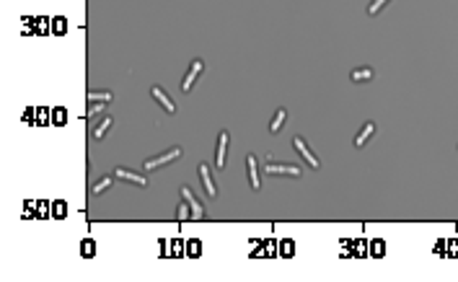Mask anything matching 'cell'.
<instances>
[{
	"instance_id": "3",
	"label": "cell",
	"mask_w": 458,
	"mask_h": 282,
	"mask_svg": "<svg viewBox=\"0 0 458 282\" xmlns=\"http://www.w3.org/2000/svg\"><path fill=\"white\" fill-rule=\"evenodd\" d=\"M202 70H205V62H202V60H199V57L192 60L187 75H184V80H181V91H184V94H189V91H192V86L197 83V78L202 75Z\"/></svg>"
},
{
	"instance_id": "1",
	"label": "cell",
	"mask_w": 458,
	"mask_h": 282,
	"mask_svg": "<svg viewBox=\"0 0 458 282\" xmlns=\"http://www.w3.org/2000/svg\"><path fill=\"white\" fill-rule=\"evenodd\" d=\"M181 158V148H169V150H163V153H158V156H153V158H148L143 163V171H155V168H163V166H169V163H173V161H179Z\"/></svg>"
},
{
	"instance_id": "22",
	"label": "cell",
	"mask_w": 458,
	"mask_h": 282,
	"mask_svg": "<svg viewBox=\"0 0 458 282\" xmlns=\"http://www.w3.org/2000/svg\"><path fill=\"white\" fill-rule=\"evenodd\" d=\"M98 112H104V104H91V109H88V114H86V117L91 119V117H96Z\"/></svg>"
},
{
	"instance_id": "15",
	"label": "cell",
	"mask_w": 458,
	"mask_h": 282,
	"mask_svg": "<svg viewBox=\"0 0 458 282\" xmlns=\"http://www.w3.org/2000/svg\"><path fill=\"white\" fill-rule=\"evenodd\" d=\"M112 124H114V119H112V117H104V122L98 124V127H96L94 132H91V135H94V140H101L104 135H106L109 130H112Z\"/></svg>"
},
{
	"instance_id": "8",
	"label": "cell",
	"mask_w": 458,
	"mask_h": 282,
	"mask_svg": "<svg viewBox=\"0 0 458 282\" xmlns=\"http://www.w3.org/2000/svg\"><path fill=\"white\" fill-rule=\"evenodd\" d=\"M246 168H249V187L254 189V192H259L262 189V179H259V163H256V158L251 156H246Z\"/></svg>"
},
{
	"instance_id": "23",
	"label": "cell",
	"mask_w": 458,
	"mask_h": 282,
	"mask_svg": "<svg viewBox=\"0 0 458 282\" xmlns=\"http://www.w3.org/2000/svg\"><path fill=\"white\" fill-rule=\"evenodd\" d=\"M62 207H65L62 202H54V217H62V215H65V212H62Z\"/></svg>"
},
{
	"instance_id": "19",
	"label": "cell",
	"mask_w": 458,
	"mask_h": 282,
	"mask_svg": "<svg viewBox=\"0 0 458 282\" xmlns=\"http://www.w3.org/2000/svg\"><path fill=\"white\" fill-rule=\"evenodd\" d=\"M391 3V0H373V3L368 5V16H378L381 11H383V8H386Z\"/></svg>"
},
{
	"instance_id": "12",
	"label": "cell",
	"mask_w": 458,
	"mask_h": 282,
	"mask_svg": "<svg viewBox=\"0 0 458 282\" xmlns=\"http://www.w3.org/2000/svg\"><path fill=\"white\" fill-rule=\"evenodd\" d=\"M350 78L355 80V83H368V80L375 78V70L373 68H357V70L350 72Z\"/></svg>"
},
{
	"instance_id": "6",
	"label": "cell",
	"mask_w": 458,
	"mask_h": 282,
	"mask_svg": "<svg viewBox=\"0 0 458 282\" xmlns=\"http://www.w3.org/2000/svg\"><path fill=\"white\" fill-rule=\"evenodd\" d=\"M228 142H231V135L225 130L217 135V148H215V168H225V158H228Z\"/></svg>"
},
{
	"instance_id": "18",
	"label": "cell",
	"mask_w": 458,
	"mask_h": 282,
	"mask_svg": "<svg viewBox=\"0 0 458 282\" xmlns=\"http://www.w3.org/2000/svg\"><path fill=\"white\" fill-rule=\"evenodd\" d=\"M199 254H202V243H199L197 238H194V241H189V243H187V257H192V259H197Z\"/></svg>"
},
{
	"instance_id": "21",
	"label": "cell",
	"mask_w": 458,
	"mask_h": 282,
	"mask_svg": "<svg viewBox=\"0 0 458 282\" xmlns=\"http://www.w3.org/2000/svg\"><path fill=\"white\" fill-rule=\"evenodd\" d=\"M280 254H282V257H292V241L290 238H285V241H280Z\"/></svg>"
},
{
	"instance_id": "4",
	"label": "cell",
	"mask_w": 458,
	"mask_h": 282,
	"mask_svg": "<svg viewBox=\"0 0 458 282\" xmlns=\"http://www.w3.org/2000/svg\"><path fill=\"white\" fill-rule=\"evenodd\" d=\"M292 148H295V150L300 153V156H303V161H306V163H308V166L313 168V171H318V168H321V161H318V158L313 156V153H311V148L306 145V140H303V138H298V135H295V138H292Z\"/></svg>"
},
{
	"instance_id": "16",
	"label": "cell",
	"mask_w": 458,
	"mask_h": 282,
	"mask_svg": "<svg viewBox=\"0 0 458 282\" xmlns=\"http://www.w3.org/2000/svg\"><path fill=\"white\" fill-rule=\"evenodd\" d=\"M80 257H86V259L96 257V241L94 238H83V241H80Z\"/></svg>"
},
{
	"instance_id": "13",
	"label": "cell",
	"mask_w": 458,
	"mask_h": 282,
	"mask_svg": "<svg viewBox=\"0 0 458 282\" xmlns=\"http://www.w3.org/2000/svg\"><path fill=\"white\" fill-rule=\"evenodd\" d=\"M285 119H288V112H285V109H277V112H274V117H272V122H269V132L277 135L282 127H285Z\"/></svg>"
},
{
	"instance_id": "10",
	"label": "cell",
	"mask_w": 458,
	"mask_h": 282,
	"mask_svg": "<svg viewBox=\"0 0 458 282\" xmlns=\"http://www.w3.org/2000/svg\"><path fill=\"white\" fill-rule=\"evenodd\" d=\"M114 176L127 181V184H135V187H145V184H148V179H145L143 174H135V171H127V168H114Z\"/></svg>"
},
{
	"instance_id": "17",
	"label": "cell",
	"mask_w": 458,
	"mask_h": 282,
	"mask_svg": "<svg viewBox=\"0 0 458 282\" xmlns=\"http://www.w3.org/2000/svg\"><path fill=\"white\" fill-rule=\"evenodd\" d=\"M109 187H112V176H104V179H98L96 184L91 187V194H96V197H98V194H104Z\"/></svg>"
},
{
	"instance_id": "7",
	"label": "cell",
	"mask_w": 458,
	"mask_h": 282,
	"mask_svg": "<svg viewBox=\"0 0 458 282\" xmlns=\"http://www.w3.org/2000/svg\"><path fill=\"white\" fill-rule=\"evenodd\" d=\"M150 96L163 106V112H169V114H176V104H173V98L163 91L161 86H150Z\"/></svg>"
},
{
	"instance_id": "9",
	"label": "cell",
	"mask_w": 458,
	"mask_h": 282,
	"mask_svg": "<svg viewBox=\"0 0 458 282\" xmlns=\"http://www.w3.org/2000/svg\"><path fill=\"white\" fill-rule=\"evenodd\" d=\"M199 179H202V187H205V192L207 197H217V184L213 181V174H210V166L207 163H199Z\"/></svg>"
},
{
	"instance_id": "5",
	"label": "cell",
	"mask_w": 458,
	"mask_h": 282,
	"mask_svg": "<svg viewBox=\"0 0 458 282\" xmlns=\"http://www.w3.org/2000/svg\"><path fill=\"white\" fill-rule=\"evenodd\" d=\"M179 194H181V199H184V202L189 205L192 217H194V220H202V217H205V207L199 205V199L189 192V187H181V189H179Z\"/></svg>"
},
{
	"instance_id": "2",
	"label": "cell",
	"mask_w": 458,
	"mask_h": 282,
	"mask_svg": "<svg viewBox=\"0 0 458 282\" xmlns=\"http://www.w3.org/2000/svg\"><path fill=\"white\" fill-rule=\"evenodd\" d=\"M264 171V174H267V176H300V174H303V168H300V166H295V163H277V161H267V166H264L262 168Z\"/></svg>"
},
{
	"instance_id": "11",
	"label": "cell",
	"mask_w": 458,
	"mask_h": 282,
	"mask_svg": "<svg viewBox=\"0 0 458 282\" xmlns=\"http://www.w3.org/2000/svg\"><path fill=\"white\" fill-rule=\"evenodd\" d=\"M373 132H375V124H373V122H365V124L360 127V132L355 135L352 145H355V148H365V145H368V140L373 138Z\"/></svg>"
},
{
	"instance_id": "20",
	"label": "cell",
	"mask_w": 458,
	"mask_h": 282,
	"mask_svg": "<svg viewBox=\"0 0 458 282\" xmlns=\"http://www.w3.org/2000/svg\"><path fill=\"white\" fill-rule=\"evenodd\" d=\"M370 254H373V257H383V254H386V243H383V241H373L370 243Z\"/></svg>"
},
{
	"instance_id": "14",
	"label": "cell",
	"mask_w": 458,
	"mask_h": 282,
	"mask_svg": "<svg viewBox=\"0 0 458 282\" xmlns=\"http://www.w3.org/2000/svg\"><path fill=\"white\" fill-rule=\"evenodd\" d=\"M112 91H88V101L91 104H112Z\"/></svg>"
}]
</instances>
